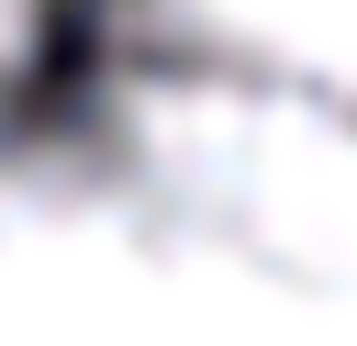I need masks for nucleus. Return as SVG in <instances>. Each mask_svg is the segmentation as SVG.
<instances>
[{"instance_id":"nucleus-1","label":"nucleus","mask_w":357,"mask_h":346,"mask_svg":"<svg viewBox=\"0 0 357 346\" xmlns=\"http://www.w3.org/2000/svg\"><path fill=\"white\" fill-rule=\"evenodd\" d=\"M0 346H357V134L145 67L0 134Z\"/></svg>"},{"instance_id":"nucleus-2","label":"nucleus","mask_w":357,"mask_h":346,"mask_svg":"<svg viewBox=\"0 0 357 346\" xmlns=\"http://www.w3.org/2000/svg\"><path fill=\"white\" fill-rule=\"evenodd\" d=\"M145 78L279 100L357 134V0H100Z\"/></svg>"},{"instance_id":"nucleus-3","label":"nucleus","mask_w":357,"mask_h":346,"mask_svg":"<svg viewBox=\"0 0 357 346\" xmlns=\"http://www.w3.org/2000/svg\"><path fill=\"white\" fill-rule=\"evenodd\" d=\"M33 22H45V0H0V89H11L22 56H33Z\"/></svg>"}]
</instances>
